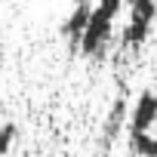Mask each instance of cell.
I'll list each match as a JSON object with an SVG mask.
<instances>
[{
    "instance_id": "8",
    "label": "cell",
    "mask_w": 157,
    "mask_h": 157,
    "mask_svg": "<svg viewBox=\"0 0 157 157\" xmlns=\"http://www.w3.org/2000/svg\"><path fill=\"white\" fill-rule=\"evenodd\" d=\"M123 3H126V0H99V3H96V6H99V10H105L108 16H117Z\"/></svg>"
},
{
    "instance_id": "5",
    "label": "cell",
    "mask_w": 157,
    "mask_h": 157,
    "mask_svg": "<svg viewBox=\"0 0 157 157\" xmlns=\"http://www.w3.org/2000/svg\"><path fill=\"white\" fill-rule=\"evenodd\" d=\"M129 117V108H126V99L123 96H117V102L111 105V111H108V120H105V142H114V136L120 132V126H123V120Z\"/></svg>"
},
{
    "instance_id": "10",
    "label": "cell",
    "mask_w": 157,
    "mask_h": 157,
    "mask_svg": "<svg viewBox=\"0 0 157 157\" xmlns=\"http://www.w3.org/2000/svg\"><path fill=\"white\" fill-rule=\"evenodd\" d=\"M151 157H157V154H151Z\"/></svg>"
},
{
    "instance_id": "4",
    "label": "cell",
    "mask_w": 157,
    "mask_h": 157,
    "mask_svg": "<svg viewBox=\"0 0 157 157\" xmlns=\"http://www.w3.org/2000/svg\"><path fill=\"white\" fill-rule=\"evenodd\" d=\"M90 16H93L90 0H77V6L71 10L68 22L62 25V34L71 37V43H80V37H83V31H86V25H90Z\"/></svg>"
},
{
    "instance_id": "2",
    "label": "cell",
    "mask_w": 157,
    "mask_h": 157,
    "mask_svg": "<svg viewBox=\"0 0 157 157\" xmlns=\"http://www.w3.org/2000/svg\"><path fill=\"white\" fill-rule=\"evenodd\" d=\"M154 19H157V3H145V6H132V16H129V25L123 31V43L129 49H139L148 37H151V28H154Z\"/></svg>"
},
{
    "instance_id": "9",
    "label": "cell",
    "mask_w": 157,
    "mask_h": 157,
    "mask_svg": "<svg viewBox=\"0 0 157 157\" xmlns=\"http://www.w3.org/2000/svg\"><path fill=\"white\" fill-rule=\"evenodd\" d=\"M126 3H129V10H132V6H145V3H154V0H126Z\"/></svg>"
},
{
    "instance_id": "6",
    "label": "cell",
    "mask_w": 157,
    "mask_h": 157,
    "mask_svg": "<svg viewBox=\"0 0 157 157\" xmlns=\"http://www.w3.org/2000/svg\"><path fill=\"white\" fill-rule=\"evenodd\" d=\"M129 151L139 154V157H151V154H157V136H151V129L129 132Z\"/></svg>"
},
{
    "instance_id": "7",
    "label": "cell",
    "mask_w": 157,
    "mask_h": 157,
    "mask_svg": "<svg viewBox=\"0 0 157 157\" xmlns=\"http://www.w3.org/2000/svg\"><path fill=\"white\" fill-rule=\"evenodd\" d=\"M16 139H19V126L16 123H0V157H6L13 151Z\"/></svg>"
},
{
    "instance_id": "1",
    "label": "cell",
    "mask_w": 157,
    "mask_h": 157,
    "mask_svg": "<svg viewBox=\"0 0 157 157\" xmlns=\"http://www.w3.org/2000/svg\"><path fill=\"white\" fill-rule=\"evenodd\" d=\"M111 25H114V16H108L105 10H99V6H93V16H90V25H86V31H83V37H80V52L83 56H102V49L108 46V40H111Z\"/></svg>"
},
{
    "instance_id": "3",
    "label": "cell",
    "mask_w": 157,
    "mask_h": 157,
    "mask_svg": "<svg viewBox=\"0 0 157 157\" xmlns=\"http://www.w3.org/2000/svg\"><path fill=\"white\" fill-rule=\"evenodd\" d=\"M154 123H157V96L151 90H145L136 99V105L129 108L126 126H129V132H142V129H151Z\"/></svg>"
}]
</instances>
